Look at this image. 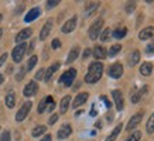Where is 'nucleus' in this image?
Here are the masks:
<instances>
[{"mask_svg":"<svg viewBox=\"0 0 154 141\" xmlns=\"http://www.w3.org/2000/svg\"><path fill=\"white\" fill-rule=\"evenodd\" d=\"M103 74V65L100 62H92L89 65L88 74L85 75V82L86 83H96Z\"/></svg>","mask_w":154,"mask_h":141,"instance_id":"f257e3e1","label":"nucleus"},{"mask_svg":"<svg viewBox=\"0 0 154 141\" xmlns=\"http://www.w3.org/2000/svg\"><path fill=\"white\" fill-rule=\"evenodd\" d=\"M75 76H76V69L71 68V69H68L66 72L62 74V76L60 78V83L66 86V88H69L71 85H72V82H74Z\"/></svg>","mask_w":154,"mask_h":141,"instance_id":"f03ea898","label":"nucleus"},{"mask_svg":"<svg viewBox=\"0 0 154 141\" xmlns=\"http://www.w3.org/2000/svg\"><path fill=\"white\" fill-rule=\"evenodd\" d=\"M102 28H103V20L98 19L89 28V38L91 40H96L102 33Z\"/></svg>","mask_w":154,"mask_h":141,"instance_id":"7ed1b4c3","label":"nucleus"},{"mask_svg":"<svg viewBox=\"0 0 154 141\" xmlns=\"http://www.w3.org/2000/svg\"><path fill=\"white\" fill-rule=\"evenodd\" d=\"M26 51H27V44H26V42H23V44H19V45H17V47L13 50V52H11L13 61L16 62V64L21 62V59H23V56H24V54H26Z\"/></svg>","mask_w":154,"mask_h":141,"instance_id":"20e7f679","label":"nucleus"},{"mask_svg":"<svg viewBox=\"0 0 154 141\" xmlns=\"http://www.w3.org/2000/svg\"><path fill=\"white\" fill-rule=\"evenodd\" d=\"M31 102H26V103L20 107V110L17 112V114H16V122H23L24 118L28 116V113H30V110H31Z\"/></svg>","mask_w":154,"mask_h":141,"instance_id":"39448f33","label":"nucleus"},{"mask_svg":"<svg viewBox=\"0 0 154 141\" xmlns=\"http://www.w3.org/2000/svg\"><path fill=\"white\" fill-rule=\"evenodd\" d=\"M123 75V65L116 62V64H113L110 68H109V76L113 78V79H119L120 76Z\"/></svg>","mask_w":154,"mask_h":141,"instance_id":"423d86ee","label":"nucleus"},{"mask_svg":"<svg viewBox=\"0 0 154 141\" xmlns=\"http://www.w3.org/2000/svg\"><path fill=\"white\" fill-rule=\"evenodd\" d=\"M37 90H38V85L35 83V80H31V82H28L26 85V88L23 90V94L26 98H31V96H34V94L37 93Z\"/></svg>","mask_w":154,"mask_h":141,"instance_id":"0eeeda50","label":"nucleus"},{"mask_svg":"<svg viewBox=\"0 0 154 141\" xmlns=\"http://www.w3.org/2000/svg\"><path fill=\"white\" fill-rule=\"evenodd\" d=\"M112 96H113V100H115V106L119 112L123 110V106H125V100H123V94H122L120 90H113L112 92Z\"/></svg>","mask_w":154,"mask_h":141,"instance_id":"6e6552de","label":"nucleus"},{"mask_svg":"<svg viewBox=\"0 0 154 141\" xmlns=\"http://www.w3.org/2000/svg\"><path fill=\"white\" fill-rule=\"evenodd\" d=\"M31 34H33V30H31V28H24V30H21V31L16 35V38H14V40H16V42H17V44H23L27 38L31 37Z\"/></svg>","mask_w":154,"mask_h":141,"instance_id":"1a4fd4ad","label":"nucleus"},{"mask_svg":"<svg viewBox=\"0 0 154 141\" xmlns=\"http://www.w3.org/2000/svg\"><path fill=\"white\" fill-rule=\"evenodd\" d=\"M143 114H144L143 112H139V113H136L133 117H130V120H129V123H127V130H129V131L133 130L134 127L139 126V123H140L141 118H143Z\"/></svg>","mask_w":154,"mask_h":141,"instance_id":"9d476101","label":"nucleus"},{"mask_svg":"<svg viewBox=\"0 0 154 141\" xmlns=\"http://www.w3.org/2000/svg\"><path fill=\"white\" fill-rule=\"evenodd\" d=\"M75 27H76V17H72V19H69L68 21H66L62 27H61V31L62 33H65V34H68V33H72L75 30Z\"/></svg>","mask_w":154,"mask_h":141,"instance_id":"9b49d317","label":"nucleus"},{"mask_svg":"<svg viewBox=\"0 0 154 141\" xmlns=\"http://www.w3.org/2000/svg\"><path fill=\"white\" fill-rule=\"evenodd\" d=\"M88 98H89V93L88 92H82V93H79V94H76V98H75V100H74V104H72V107L74 109H78L79 106H82V104L88 100Z\"/></svg>","mask_w":154,"mask_h":141,"instance_id":"f8f14e48","label":"nucleus"},{"mask_svg":"<svg viewBox=\"0 0 154 141\" xmlns=\"http://www.w3.org/2000/svg\"><path fill=\"white\" fill-rule=\"evenodd\" d=\"M71 133H72V127H71L69 124H64V126H62L60 130H58V133H57V137H58L60 140H64V138H66V137L71 136Z\"/></svg>","mask_w":154,"mask_h":141,"instance_id":"ddd939ff","label":"nucleus"},{"mask_svg":"<svg viewBox=\"0 0 154 141\" xmlns=\"http://www.w3.org/2000/svg\"><path fill=\"white\" fill-rule=\"evenodd\" d=\"M154 37V27H146L139 33V40L144 41V40H150Z\"/></svg>","mask_w":154,"mask_h":141,"instance_id":"4468645a","label":"nucleus"},{"mask_svg":"<svg viewBox=\"0 0 154 141\" xmlns=\"http://www.w3.org/2000/svg\"><path fill=\"white\" fill-rule=\"evenodd\" d=\"M60 66H61L60 62H54V64H52V65L50 66V68H48L47 70H45V75H44V80H45V82H48V80L51 79L52 75H54L57 70L60 69Z\"/></svg>","mask_w":154,"mask_h":141,"instance_id":"2eb2a0df","label":"nucleus"},{"mask_svg":"<svg viewBox=\"0 0 154 141\" xmlns=\"http://www.w3.org/2000/svg\"><path fill=\"white\" fill-rule=\"evenodd\" d=\"M40 14H41V10L38 9V7H34V9H31L27 14H26V17H24V21H26V23H31V21H34V20L37 19Z\"/></svg>","mask_w":154,"mask_h":141,"instance_id":"dca6fc26","label":"nucleus"},{"mask_svg":"<svg viewBox=\"0 0 154 141\" xmlns=\"http://www.w3.org/2000/svg\"><path fill=\"white\" fill-rule=\"evenodd\" d=\"M92 54H94V56L96 58V59H105V58L107 56V51L102 47V45H96V47L94 48Z\"/></svg>","mask_w":154,"mask_h":141,"instance_id":"f3484780","label":"nucleus"},{"mask_svg":"<svg viewBox=\"0 0 154 141\" xmlns=\"http://www.w3.org/2000/svg\"><path fill=\"white\" fill-rule=\"evenodd\" d=\"M51 28H52V20H47V23L44 24L41 33H40V40H45L51 33Z\"/></svg>","mask_w":154,"mask_h":141,"instance_id":"a211bd4d","label":"nucleus"},{"mask_svg":"<svg viewBox=\"0 0 154 141\" xmlns=\"http://www.w3.org/2000/svg\"><path fill=\"white\" fill-rule=\"evenodd\" d=\"M122 128H123V124H122V123H119V124H117V126L115 127V128H113V131L106 137V140H105V141H115V140L117 138V136L120 134Z\"/></svg>","mask_w":154,"mask_h":141,"instance_id":"6ab92c4d","label":"nucleus"},{"mask_svg":"<svg viewBox=\"0 0 154 141\" xmlns=\"http://www.w3.org/2000/svg\"><path fill=\"white\" fill-rule=\"evenodd\" d=\"M69 103H71V96H65V98H62L60 103V112L64 114V113L68 112V109H69Z\"/></svg>","mask_w":154,"mask_h":141,"instance_id":"aec40b11","label":"nucleus"},{"mask_svg":"<svg viewBox=\"0 0 154 141\" xmlns=\"http://www.w3.org/2000/svg\"><path fill=\"white\" fill-rule=\"evenodd\" d=\"M151 72H153V65L150 64V62H144V64H141L140 66V74L143 76H149L151 75Z\"/></svg>","mask_w":154,"mask_h":141,"instance_id":"412c9836","label":"nucleus"},{"mask_svg":"<svg viewBox=\"0 0 154 141\" xmlns=\"http://www.w3.org/2000/svg\"><path fill=\"white\" fill-rule=\"evenodd\" d=\"M139 61H140V52L137 51V50H134V51L130 54V56H129V65L134 66L139 64Z\"/></svg>","mask_w":154,"mask_h":141,"instance_id":"4be33fe9","label":"nucleus"},{"mask_svg":"<svg viewBox=\"0 0 154 141\" xmlns=\"http://www.w3.org/2000/svg\"><path fill=\"white\" fill-rule=\"evenodd\" d=\"M51 102H54L51 96H47V98L42 99L41 102H40V104H38V113H44V112H45L47 106H48L50 103H51Z\"/></svg>","mask_w":154,"mask_h":141,"instance_id":"5701e85b","label":"nucleus"},{"mask_svg":"<svg viewBox=\"0 0 154 141\" xmlns=\"http://www.w3.org/2000/svg\"><path fill=\"white\" fill-rule=\"evenodd\" d=\"M79 55V48L78 47H74L71 50V52L68 54V58H66V64H71V62H74L76 58Z\"/></svg>","mask_w":154,"mask_h":141,"instance_id":"b1692460","label":"nucleus"},{"mask_svg":"<svg viewBox=\"0 0 154 141\" xmlns=\"http://www.w3.org/2000/svg\"><path fill=\"white\" fill-rule=\"evenodd\" d=\"M6 106H7V107L9 109H13L14 107V104H16V96H14V93H11V92H10V93H7L6 94Z\"/></svg>","mask_w":154,"mask_h":141,"instance_id":"393cba45","label":"nucleus"},{"mask_svg":"<svg viewBox=\"0 0 154 141\" xmlns=\"http://www.w3.org/2000/svg\"><path fill=\"white\" fill-rule=\"evenodd\" d=\"M127 34V28L126 27H120L115 30L113 31V38H116V40H120V38H125V35Z\"/></svg>","mask_w":154,"mask_h":141,"instance_id":"a878e982","label":"nucleus"},{"mask_svg":"<svg viewBox=\"0 0 154 141\" xmlns=\"http://www.w3.org/2000/svg\"><path fill=\"white\" fill-rule=\"evenodd\" d=\"M147 90H149V88H147V86H143V89H140L136 94H133V96H131V102H133V103H137V102L141 99V96H143Z\"/></svg>","mask_w":154,"mask_h":141,"instance_id":"bb28decb","label":"nucleus"},{"mask_svg":"<svg viewBox=\"0 0 154 141\" xmlns=\"http://www.w3.org/2000/svg\"><path fill=\"white\" fill-rule=\"evenodd\" d=\"M45 131H47V127H45V126H37L33 130V133H31V134H33V137H40L41 134H44Z\"/></svg>","mask_w":154,"mask_h":141,"instance_id":"cd10ccee","label":"nucleus"},{"mask_svg":"<svg viewBox=\"0 0 154 141\" xmlns=\"http://www.w3.org/2000/svg\"><path fill=\"white\" fill-rule=\"evenodd\" d=\"M146 128H147V133H149V134H153V133H154V113L151 114V116H150Z\"/></svg>","mask_w":154,"mask_h":141,"instance_id":"c85d7f7f","label":"nucleus"},{"mask_svg":"<svg viewBox=\"0 0 154 141\" xmlns=\"http://www.w3.org/2000/svg\"><path fill=\"white\" fill-rule=\"evenodd\" d=\"M120 50H122V45H120V44L112 45V48L107 51V55H109V56H115L116 54H119V52H120Z\"/></svg>","mask_w":154,"mask_h":141,"instance_id":"c756f323","label":"nucleus"},{"mask_svg":"<svg viewBox=\"0 0 154 141\" xmlns=\"http://www.w3.org/2000/svg\"><path fill=\"white\" fill-rule=\"evenodd\" d=\"M99 3H91V6H88V9H86V11H85V17H89V14L94 13L95 10L98 9Z\"/></svg>","mask_w":154,"mask_h":141,"instance_id":"7c9ffc66","label":"nucleus"},{"mask_svg":"<svg viewBox=\"0 0 154 141\" xmlns=\"http://www.w3.org/2000/svg\"><path fill=\"white\" fill-rule=\"evenodd\" d=\"M37 56L35 55H33L31 56V58H30V59H28V64H27V70H31L34 68V66H35V64H37Z\"/></svg>","mask_w":154,"mask_h":141,"instance_id":"2f4dec72","label":"nucleus"},{"mask_svg":"<svg viewBox=\"0 0 154 141\" xmlns=\"http://www.w3.org/2000/svg\"><path fill=\"white\" fill-rule=\"evenodd\" d=\"M141 138V133L140 131H134L129 138H126V141H139Z\"/></svg>","mask_w":154,"mask_h":141,"instance_id":"473e14b6","label":"nucleus"},{"mask_svg":"<svg viewBox=\"0 0 154 141\" xmlns=\"http://www.w3.org/2000/svg\"><path fill=\"white\" fill-rule=\"evenodd\" d=\"M125 9H126V13H131L136 9V2H127Z\"/></svg>","mask_w":154,"mask_h":141,"instance_id":"72a5a7b5","label":"nucleus"},{"mask_svg":"<svg viewBox=\"0 0 154 141\" xmlns=\"http://www.w3.org/2000/svg\"><path fill=\"white\" fill-rule=\"evenodd\" d=\"M109 34H110L109 28H105L103 33L100 34V40H102V41H107V40H109Z\"/></svg>","mask_w":154,"mask_h":141,"instance_id":"f704fd0d","label":"nucleus"},{"mask_svg":"<svg viewBox=\"0 0 154 141\" xmlns=\"http://www.w3.org/2000/svg\"><path fill=\"white\" fill-rule=\"evenodd\" d=\"M0 141H11V137H10V131H3Z\"/></svg>","mask_w":154,"mask_h":141,"instance_id":"c9c22d12","label":"nucleus"},{"mask_svg":"<svg viewBox=\"0 0 154 141\" xmlns=\"http://www.w3.org/2000/svg\"><path fill=\"white\" fill-rule=\"evenodd\" d=\"M51 47H52V50H58V48L61 47V41H60V40H58V38H55V40L52 41Z\"/></svg>","mask_w":154,"mask_h":141,"instance_id":"e433bc0d","label":"nucleus"},{"mask_svg":"<svg viewBox=\"0 0 154 141\" xmlns=\"http://www.w3.org/2000/svg\"><path fill=\"white\" fill-rule=\"evenodd\" d=\"M57 4H60V2H58V0H50V2H47L48 9H52V7H55Z\"/></svg>","mask_w":154,"mask_h":141,"instance_id":"4c0bfd02","label":"nucleus"},{"mask_svg":"<svg viewBox=\"0 0 154 141\" xmlns=\"http://www.w3.org/2000/svg\"><path fill=\"white\" fill-rule=\"evenodd\" d=\"M146 51H147V54H153L154 52V38H153V42H150L149 45H147Z\"/></svg>","mask_w":154,"mask_h":141,"instance_id":"58836bf2","label":"nucleus"},{"mask_svg":"<svg viewBox=\"0 0 154 141\" xmlns=\"http://www.w3.org/2000/svg\"><path fill=\"white\" fill-rule=\"evenodd\" d=\"M44 75H45V70H44V69H40V70H38V72H37V74H35V79H44Z\"/></svg>","mask_w":154,"mask_h":141,"instance_id":"ea45409f","label":"nucleus"},{"mask_svg":"<svg viewBox=\"0 0 154 141\" xmlns=\"http://www.w3.org/2000/svg\"><path fill=\"white\" fill-rule=\"evenodd\" d=\"M24 75H26V69H24V68H21V69L19 70V75L16 76V79H17V80H21L24 78Z\"/></svg>","mask_w":154,"mask_h":141,"instance_id":"a19ab883","label":"nucleus"},{"mask_svg":"<svg viewBox=\"0 0 154 141\" xmlns=\"http://www.w3.org/2000/svg\"><path fill=\"white\" fill-rule=\"evenodd\" d=\"M57 120H58V114H52L51 117H50V124H54Z\"/></svg>","mask_w":154,"mask_h":141,"instance_id":"79ce46f5","label":"nucleus"},{"mask_svg":"<svg viewBox=\"0 0 154 141\" xmlns=\"http://www.w3.org/2000/svg\"><path fill=\"white\" fill-rule=\"evenodd\" d=\"M6 59H7V54H3V55L0 56V66L3 65V64H5Z\"/></svg>","mask_w":154,"mask_h":141,"instance_id":"37998d69","label":"nucleus"},{"mask_svg":"<svg viewBox=\"0 0 154 141\" xmlns=\"http://www.w3.org/2000/svg\"><path fill=\"white\" fill-rule=\"evenodd\" d=\"M102 100L105 102V104H106V107H107V109H110V102H109V100H107V99L105 98V96H102Z\"/></svg>","mask_w":154,"mask_h":141,"instance_id":"c03bdc74","label":"nucleus"},{"mask_svg":"<svg viewBox=\"0 0 154 141\" xmlns=\"http://www.w3.org/2000/svg\"><path fill=\"white\" fill-rule=\"evenodd\" d=\"M51 140H52L51 134H47V136H44V137H42V140H41V141H51Z\"/></svg>","mask_w":154,"mask_h":141,"instance_id":"a18cd8bd","label":"nucleus"},{"mask_svg":"<svg viewBox=\"0 0 154 141\" xmlns=\"http://www.w3.org/2000/svg\"><path fill=\"white\" fill-rule=\"evenodd\" d=\"M89 55H91V50H85V51H84V55H82V58L85 59V58H88Z\"/></svg>","mask_w":154,"mask_h":141,"instance_id":"49530a36","label":"nucleus"},{"mask_svg":"<svg viewBox=\"0 0 154 141\" xmlns=\"http://www.w3.org/2000/svg\"><path fill=\"white\" fill-rule=\"evenodd\" d=\"M54 107H55V103H54V102H51V103L48 104V112H52V110H54Z\"/></svg>","mask_w":154,"mask_h":141,"instance_id":"de8ad7c7","label":"nucleus"},{"mask_svg":"<svg viewBox=\"0 0 154 141\" xmlns=\"http://www.w3.org/2000/svg\"><path fill=\"white\" fill-rule=\"evenodd\" d=\"M3 80H5V76H3V75H0V85L3 83Z\"/></svg>","mask_w":154,"mask_h":141,"instance_id":"09e8293b","label":"nucleus"},{"mask_svg":"<svg viewBox=\"0 0 154 141\" xmlns=\"http://www.w3.org/2000/svg\"><path fill=\"white\" fill-rule=\"evenodd\" d=\"M2 35H3V30L0 28V38H2Z\"/></svg>","mask_w":154,"mask_h":141,"instance_id":"8fccbe9b","label":"nucleus"},{"mask_svg":"<svg viewBox=\"0 0 154 141\" xmlns=\"http://www.w3.org/2000/svg\"><path fill=\"white\" fill-rule=\"evenodd\" d=\"M2 19H3V16H2V14H0V21H2Z\"/></svg>","mask_w":154,"mask_h":141,"instance_id":"3c124183","label":"nucleus"}]
</instances>
